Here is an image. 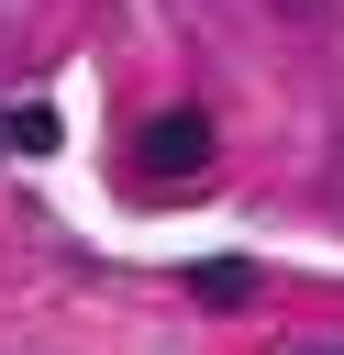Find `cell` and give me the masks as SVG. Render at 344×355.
Wrapping results in <instances>:
<instances>
[{"instance_id":"6da1fadb","label":"cell","mask_w":344,"mask_h":355,"mask_svg":"<svg viewBox=\"0 0 344 355\" xmlns=\"http://www.w3.org/2000/svg\"><path fill=\"white\" fill-rule=\"evenodd\" d=\"M133 166H144V178H200V166H211V122H200V111H155V122L133 133Z\"/></svg>"},{"instance_id":"7a4b0ae2","label":"cell","mask_w":344,"mask_h":355,"mask_svg":"<svg viewBox=\"0 0 344 355\" xmlns=\"http://www.w3.org/2000/svg\"><path fill=\"white\" fill-rule=\"evenodd\" d=\"M189 288H200L211 311H244V300H255V266H244V255H211V266H189Z\"/></svg>"},{"instance_id":"3957f363","label":"cell","mask_w":344,"mask_h":355,"mask_svg":"<svg viewBox=\"0 0 344 355\" xmlns=\"http://www.w3.org/2000/svg\"><path fill=\"white\" fill-rule=\"evenodd\" d=\"M0 133H11L22 155H44V144H55V111H44V100H22V111H0Z\"/></svg>"},{"instance_id":"277c9868","label":"cell","mask_w":344,"mask_h":355,"mask_svg":"<svg viewBox=\"0 0 344 355\" xmlns=\"http://www.w3.org/2000/svg\"><path fill=\"white\" fill-rule=\"evenodd\" d=\"M311 355H344V344H311Z\"/></svg>"},{"instance_id":"5b68a950","label":"cell","mask_w":344,"mask_h":355,"mask_svg":"<svg viewBox=\"0 0 344 355\" xmlns=\"http://www.w3.org/2000/svg\"><path fill=\"white\" fill-rule=\"evenodd\" d=\"M0 144H11V133H0Z\"/></svg>"}]
</instances>
